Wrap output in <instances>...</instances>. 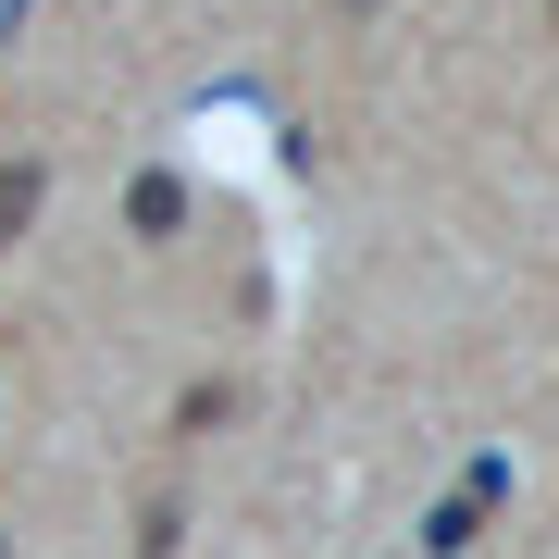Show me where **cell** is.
Listing matches in <instances>:
<instances>
[{
  "label": "cell",
  "mask_w": 559,
  "mask_h": 559,
  "mask_svg": "<svg viewBox=\"0 0 559 559\" xmlns=\"http://www.w3.org/2000/svg\"><path fill=\"white\" fill-rule=\"evenodd\" d=\"M547 38H559V0H547Z\"/></svg>",
  "instance_id": "obj_3"
},
{
  "label": "cell",
  "mask_w": 559,
  "mask_h": 559,
  "mask_svg": "<svg viewBox=\"0 0 559 559\" xmlns=\"http://www.w3.org/2000/svg\"><path fill=\"white\" fill-rule=\"evenodd\" d=\"M124 224H138V237H175V224H187V187L175 175H138V187H124Z\"/></svg>",
  "instance_id": "obj_2"
},
{
  "label": "cell",
  "mask_w": 559,
  "mask_h": 559,
  "mask_svg": "<svg viewBox=\"0 0 559 559\" xmlns=\"http://www.w3.org/2000/svg\"><path fill=\"white\" fill-rule=\"evenodd\" d=\"M38 212H50V175H38V162H0V249H25Z\"/></svg>",
  "instance_id": "obj_1"
}]
</instances>
